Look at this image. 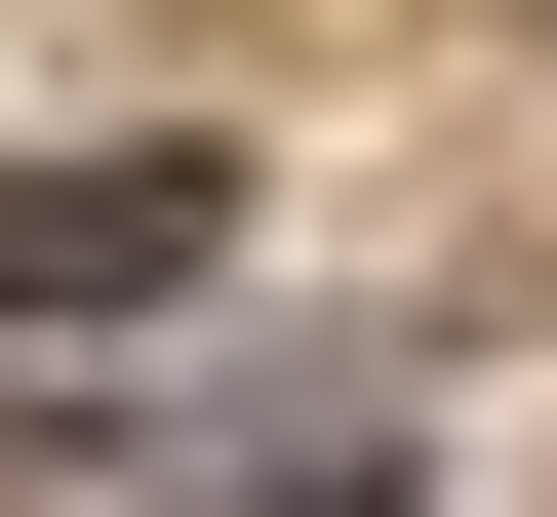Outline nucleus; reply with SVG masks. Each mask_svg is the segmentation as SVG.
<instances>
[{"mask_svg":"<svg viewBox=\"0 0 557 517\" xmlns=\"http://www.w3.org/2000/svg\"><path fill=\"white\" fill-rule=\"evenodd\" d=\"M199 239H239V160H40L0 199V319H160Z\"/></svg>","mask_w":557,"mask_h":517,"instance_id":"1","label":"nucleus"},{"mask_svg":"<svg viewBox=\"0 0 557 517\" xmlns=\"http://www.w3.org/2000/svg\"><path fill=\"white\" fill-rule=\"evenodd\" d=\"M239 517H398V438H278V478H239Z\"/></svg>","mask_w":557,"mask_h":517,"instance_id":"2","label":"nucleus"}]
</instances>
